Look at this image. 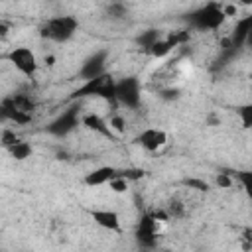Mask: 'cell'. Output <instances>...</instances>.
<instances>
[{
	"label": "cell",
	"mask_w": 252,
	"mask_h": 252,
	"mask_svg": "<svg viewBox=\"0 0 252 252\" xmlns=\"http://www.w3.org/2000/svg\"><path fill=\"white\" fill-rule=\"evenodd\" d=\"M226 20V12L219 2H207L205 6H199L197 10L187 14V22L195 30L203 32H215L219 30Z\"/></svg>",
	"instance_id": "cell-1"
},
{
	"label": "cell",
	"mask_w": 252,
	"mask_h": 252,
	"mask_svg": "<svg viewBox=\"0 0 252 252\" xmlns=\"http://www.w3.org/2000/svg\"><path fill=\"white\" fill-rule=\"evenodd\" d=\"M77 28H79L77 18H73V16H55V18H49L47 22L41 24L39 35L43 39L63 43V41H69L75 35Z\"/></svg>",
	"instance_id": "cell-2"
},
{
	"label": "cell",
	"mask_w": 252,
	"mask_h": 252,
	"mask_svg": "<svg viewBox=\"0 0 252 252\" xmlns=\"http://www.w3.org/2000/svg\"><path fill=\"white\" fill-rule=\"evenodd\" d=\"M85 96H100L106 100H116V81L112 75L102 73L94 79H89L73 93V98H85Z\"/></svg>",
	"instance_id": "cell-3"
},
{
	"label": "cell",
	"mask_w": 252,
	"mask_h": 252,
	"mask_svg": "<svg viewBox=\"0 0 252 252\" xmlns=\"http://www.w3.org/2000/svg\"><path fill=\"white\" fill-rule=\"evenodd\" d=\"M116 102L126 108L136 110L142 102V87L138 77H124L116 81Z\"/></svg>",
	"instance_id": "cell-4"
},
{
	"label": "cell",
	"mask_w": 252,
	"mask_h": 252,
	"mask_svg": "<svg viewBox=\"0 0 252 252\" xmlns=\"http://www.w3.org/2000/svg\"><path fill=\"white\" fill-rule=\"evenodd\" d=\"M6 59L16 67V71H20V73L26 75V77H33L35 71H37V57H35V53H33L30 47H26V45L14 47V49L6 55Z\"/></svg>",
	"instance_id": "cell-5"
},
{
	"label": "cell",
	"mask_w": 252,
	"mask_h": 252,
	"mask_svg": "<svg viewBox=\"0 0 252 252\" xmlns=\"http://www.w3.org/2000/svg\"><path fill=\"white\" fill-rule=\"evenodd\" d=\"M158 230L159 220L152 213H144L136 226V240L142 248H154L158 244Z\"/></svg>",
	"instance_id": "cell-6"
},
{
	"label": "cell",
	"mask_w": 252,
	"mask_h": 252,
	"mask_svg": "<svg viewBox=\"0 0 252 252\" xmlns=\"http://www.w3.org/2000/svg\"><path fill=\"white\" fill-rule=\"evenodd\" d=\"M81 120H83V116L79 114V104L69 106L65 112H61V114L47 126V132L53 134V136L63 138V136H67L69 132H73V130L81 124Z\"/></svg>",
	"instance_id": "cell-7"
},
{
	"label": "cell",
	"mask_w": 252,
	"mask_h": 252,
	"mask_svg": "<svg viewBox=\"0 0 252 252\" xmlns=\"http://www.w3.org/2000/svg\"><path fill=\"white\" fill-rule=\"evenodd\" d=\"M106 61H108V49H98V51L91 53L79 69V79L89 81V79H94V77L106 73Z\"/></svg>",
	"instance_id": "cell-8"
},
{
	"label": "cell",
	"mask_w": 252,
	"mask_h": 252,
	"mask_svg": "<svg viewBox=\"0 0 252 252\" xmlns=\"http://www.w3.org/2000/svg\"><path fill=\"white\" fill-rule=\"evenodd\" d=\"M136 144L140 148H144L146 152L154 154L158 150H161L167 144V134L161 128H144L138 136H136Z\"/></svg>",
	"instance_id": "cell-9"
},
{
	"label": "cell",
	"mask_w": 252,
	"mask_h": 252,
	"mask_svg": "<svg viewBox=\"0 0 252 252\" xmlns=\"http://www.w3.org/2000/svg\"><path fill=\"white\" fill-rule=\"evenodd\" d=\"M252 33V14L250 16H244L236 22L232 33H230V39L226 41L228 47L232 51H240L242 47H246V41H248V35Z\"/></svg>",
	"instance_id": "cell-10"
},
{
	"label": "cell",
	"mask_w": 252,
	"mask_h": 252,
	"mask_svg": "<svg viewBox=\"0 0 252 252\" xmlns=\"http://www.w3.org/2000/svg\"><path fill=\"white\" fill-rule=\"evenodd\" d=\"M91 219L104 230H110V232H120L122 224H120V217L116 211H110V209H91L89 211Z\"/></svg>",
	"instance_id": "cell-11"
},
{
	"label": "cell",
	"mask_w": 252,
	"mask_h": 252,
	"mask_svg": "<svg viewBox=\"0 0 252 252\" xmlns=\"http://www.w3.org/2000/svg\"><path fill=\"white\" fill-rule=\"evenodd\" d=\"M81 124H83L87 130H91V132H94V134H100V136H104V138H110V140L116 138V132L110 128V124H108L100 114H94V112L83 114Z\"/></svg>",
	"instance_id": "cell-12"
},
{
	"label": "cell",
	"mask_w": 252,
	"mask_h": 252,
	"mask_svg": "<svg viewBox=\"0 0 252 252\" xmlns=\"http://www.w3.org/2000/svg\"><path fill=\"white\" fill-rule=\"evenodd\" d=\"M116 175H118V169L116 167H112V165H100V167L89 171L83 181L89 187H98V185H108V181L112 177H116Z\"/></svg>",
	"instance_id": "cell-13"
},
{
	"label": "cell",
	"mask_w": 252,
	"mask_h": 252,
	"mask_svg": "<svg viewBox=\"0 0 252 252\" xmlns=\"http://www.w3.org/2000/svg\"><path fill=\"white\" fill-rule=\"evenodd\" d=\"M2 102L10 104V106H14V108H18V110H22V112H28V114H32L33 108H35L33 98L28 96V94H22V93H18V94H14V96H8V98H4Z\"/></svg>",
	"instance_id": "cell-14"
},
{
	"label": "cell",
	"mask_w": 252,
	"mask_h": 252,
	"mask_svg": "<svg viewBox=\"0 0 252 252\" xmlns=\"http://www.w3.org/2000/svg\"><path fill=\"white\" fill-rule=\"evenodd\" d=\"M159 39H161L159 30H146V32H142V33L136 35V43H138L144 51H150Z\"/></svg>",
	"instance_id": "cell-15"
},
{
	"label": "cell",
	"mask_w": 252,
	"mask_h": 252,
	"mask_svg": "<svg viewBox=\"0 0 252 252\" xmlns=\"http://www.w3.org/2000/svg\"><path fill=\"white\" fill-rule=\"evenodd\" d=\"M2 116H4L6 120H12L14 124H28V122L32 120V114L22 112V110H18V108L6 104V102H2Z\"/></svg>",
	"instance_id": "cell-16"
},
{
	"label": "cell",
	"mask_w": 252,
	"mask_h": 252,
	"mask_svg": "<svg viewBox=\"0 0 252 252\" xmlns=\"http://www.w3.org/2000/svg\"><path fill=\"white\" fill-rule=\"evenodd\" d=\"M14 159H18V161H24V159H28L32 154H33V148H32V144H28V142H24V140H18L14 146H10L8 150H6Z\"/></svg>",
	"instance_id": "cell-17"
},
{
	"label": "cell",
	"mask_w": 252,
	"mask_h": 252,
	"mask_svg": "<svg viewBox=\"0 0 252 252\" xmlns=\"http://www.w3.org/2000/svg\"><path fill=\"white\" fill-rule=\"evenodd\" d=\"M173 49H175V43H173L169 37H161L148 53H150L152 57H156V59H161V57H165L167 53H171Z\"/></svg>",
	"instance_id": "cell-18"
},
{
	"label": "cell",
	"mask_w": 252,
	"mask_h": 252,
	"mask_svg": "<svg viewBox=\"0 0 252 252\" xmlns=\"http://www.w3.org/2000/svg\"><path fill=\"white\" fill-rule=\"evenodd\" d=\"M234 177L240 181V185H242L246 197L252 201V171H236Z\"/></svg>",
	"instance_id": "cell-19"
},
{
	"label": "cell",
	"mask_w": 252,
	"mask_h": 252,
	"mask_svg": "<svg viewBox=\"0 0 252 252\" xmlns=\"http://www.w3.org/2000/svg\"><path fill=\"white\" fill-rule=\"evenodd\" d=\"M238 118H240L242 128H252V102L238 106Z\"/></svg>",
	"instance_id": "cell-20"
},
{
	"label": "cell",
	"mask_w": 252,
	"mask_h": 252,
	"mask_svg": "<svg viewBox=\"0 0 252 252\" xmlns=\"http://www.w3.org/2000/svg\"><path fill=\"white\" fill-rule=\"evenodd\" d=\"M165 209H167V213H169L171 219H181V217H185V205H183L179 199H171Z\"/></svg>",
	"instance_id": "cell-21"
},
{
	"label": "cell",
	"mask_w": 252,
	"mask_h": 252,
	"mask_svg": "<svg viewBox=\"0 0 252 252\" xmlns=\"http://www.w3.org/2000/svg\"><path fill=\"white\" fill-rule=\"evenodd\" d=\"M128 181H130V179H126L124 175H116V177H112V179L108 181V187H110L114 193H124V191L128 189Z\"/></svg>",
	"instance_id": "cell-22"
},
{
	"label": "cell",
	"mask_w": 252,
	"mask_h": 252,
	"mask_svg": "<svg viewBox=\"0 0 252 252\" xmlns=\"http://www.w3.org/2000/svg\"><path fill=\"white\" fill-rule=\"evenodd\" d=\"M106 14H108L110 18H114V20H120V18L126 16V6L120 4V2H112V4L106 8Z\"/></svg>",
	"instance_id": "cell-23"
},
{
	"label": "cell",
	"mask_w": 252,
	"mask_h": 252,
	"mask_svg": "<svg viewBox=\"0 0 252 252\" xmlns=\"http://www.w3.org/2000/svg\"><path fill=\"white\" fill-rule=\"evenodd\" d=\"M108 124H110V128H112L116 134H122V132H124V128H126V122H124V118H122L120 114H114V116H110Z\"/></svg>",
	"instance_id": "cell-24"
},
{
	"label": "cell",
	"mask_w": 252,
	"mask_h": 252,
	"mask_svg": "<svg viewBox=\"0 0 252 252\" xmlns=\"http://www.w3.org/2000/svg\"><path fill=\"white\" fill-rule=\"evenodd\" d=\"M18 140H20V138L16 136V132H10L8 128L2 130V146H4V150H8L10 146H14Z\"/></svg>",
	"instance_id": "cell-25"
},
{
	"label": "cell",
	"mask_w": 252,
	"mask_h": 252,
	"mask_svg": "<svg viewBox=\"0 0 252 252\" xmlns=\"http://www.w3.org/2000/svg\"><path fill=\"white\" fill-rule=\"evenodd\" d=\"M183 183L191 189H197V191H209V183L203 181V179H185Z\"/></svg>",
	"instance_id": "cell-26"
},
{
	"label": "cell",
	"mask_w": 252,
	"mask_h": 252,
	"mask_svg": "<svg viewBox=\"0 0 252 252\" xmlns=\"http://www.w3.org/2000/svg\"><path fill=\"white\" fill-rule=\"evenodd\" d=\"M240 240H242V248H246V250L252 248V228L250 226L240 232Z\"/></svg>",
	"instance_id": "cell-27"
},
{
	"label": "cell",
	"mask_w": 252,
	"mask_h": 252,
	"mask_svg": "<svg viewBox=\"0 0 252 252\" xmlns=\"http://www.w3.org/2000/svg\"><path fill=\"white\" fill-rule=\"evenodd\" d=\"M217 185H219L220 189H228V187L232 185V177H230L228 173H219V175H217Z\"/></svg>",
	"instance_id": "cell-28"
},
{
	"label": "cell",
	"mask_w": 252,
	"mask_h": 252,
	"mask_svg": "<svg viewBox=\"0 0 252 252\" xmlns=\"http://www.w3.org/2000/svg\"><path fill=\"white\" fill-rule=\"evenodd\" d=\"M177 94H179V91H177V89H165V91H161V96H163V98H167V100L177 98Z\"/></svg>",
	"instance_id": "cell-29"
},
{
	"label": "cell",
	"mask_w": 252,
	"mask_h": 252,
	"mask_svg": "<svg viewBox=\"0 0 252 252\" xmlns=\"http://www.w3.org/2000/svg\"><path fill=\"white\" fill-rule=\"evenodd\" d=\"M0 32H2V35H6V33H8V24H6V22H2V24H0Z\"/></svg>",
	"instance_id": "cell-30"
},
{
	"label": "cell",
	"mask_w": 252,
	"mask_h": 252,
	"mask_svg": "<svg viewBox=\"0 0 252 252\" xmlns=\"http://www.w3.org/2000/svg\"><path fill=\"white\" fill-rule=\"evenodd\" d=\"M238 4H242V6H252V0H236Z\"/></svg>",
	"instance_id": "cell-31"
},
{
	"label": "cell",
	"mask_w": 252,
	"mask_h": 252,
	"mask_svg": "<svg viewBox=\"0 0 252 252\" xmlns=\"http://www.w3.org/2000/svg\"><path fill=\"white\" fill-rule=\"evenodd\" d=\"M53 61H55V59H53L51 55H49V57H45V63H47V65H53Z\"/></svg>",
	"instance_id": "cell-32"
}]
</instances>
